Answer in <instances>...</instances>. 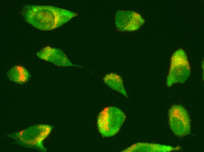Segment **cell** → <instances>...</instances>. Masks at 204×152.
Returning <instances> with one entry per match:
<instances>
[{
    "label": "cell",
    "mask_w": 204,
    "mask_h": 152,
    "mask_svg": "<svg viewBox=\"0 0 204 152\" xmlns=\"http://www.w3.org/2000/svg\"><path fill=\"white\" fill-rule=\"evenodd\" d=\"M21 14L27 23L43 31L58 28L78 15L75 12L57 7L30 4L24 6Z\"/></svg>",
    "instance_id": "obj_1"
},
{
    "label": "cell",
    "mask_w": 204,
    "mask_h": 152,
    "mask_svg": "<svg viewBox=\"0 0 204 152\" xmlns=\"http://www.w3.org/2000/svg\"><path fill=\"white\" fill-rule=\"evenodd\" d=\"M53 126L37 124L23 130L7 135L16 144L23 147L41 152L46 151L43 144L44 139L51 133Z\"/></svg>",
    "instance_id": "obj_2"
},
{
    "label": "cell",
    "mask_w": 204,
    "mask_h": 152,
    "mask_svg": "<svg viewBox=\"0 0 204 152\" xmlns=\"http://www.w3.org/2000/svg\"><path fill=\"white\" fill-rule=\"evenodd\" d=\"M125 118L124 113L116 107L104 108L97 117V125L99 133L103 137L115 135L119 131Z\"/></svg>",
    "instance_id": "obj_3"
},
{
    "label": "cell",
    "mask_w": 204,
    "mask_h": 152,
    "mask_svg": "<svg viewBox=\"0 0 204 152\" xmlns=\"http://www.w3.org/2000/svg\"><path fill=\"white\" fill-rule=\"evenodd\" d=\"M191 68L187 54L179 49L173 53L171 58L169 72L167 78L168 87L176 83H183L189 77Z\"/></svg>",
    "instance_id": "obj_4"
},
{
    "label": "cell",
    "mask_w": 204,
    "mask_h": 152,
    "mask_svg": "<svg viewBox=\"0 0 204 152\" xmlns=\"http://www.w3.org/2000/svg\"><path fill=\"white\" fill-rule=\"evenodd\" d=\"M169 121L171 130L176 136L183 137L191 132V124L189 115L183 106H173L168 112Z\"/></svg>",
    "instance_id": "obj_5"
},
{
    "label": "cell",
    "mask_w": 204,
    "mask_h": 152,
    "mask_svg": "<svg viewBox=\"0 0 204 152\" xmlns=\"http://www.w3.org/2000/svg\"><path fill=\"white\" fill-rule=\"evenodd\" d=\"M115 22L117 30L121 32H133L138 30L145 21L138 13L131 11H117Z\"/></svg>",
    "instance_id": "obj_6"
},
{
    "label": "cell",
    "mask_w": 204,
    "mask_h": 152,
    "mask_svg": "<svg viewBox=\"0 0 204 152\" xmlns=\"http://www.w3.org/2000/svg\"><path fill=\"white\" fill-rule=\"evenodd\" d=\"M39 58L60 67H78L81 66L71 62L61 49L50 46L43 48L36 53Z\"/></svg>",
    "instance_id": "obj_7"
},
{
    "label": "cell",
    "mask_w": 204,
    "mask_h": 152,
    "mask_svg": "<svg viewBox=\"0 0 204 152\" xmlns=\"http://www.w3.org/2000/svg\"><path fill=\"white\" fill-rule=\"evenodd\" d=\"M178 148L159 144L138 142L133 144L123 152H168Z\"/></svg>",
    "instance_id": "obj_8"
},
{
    "label": "cell",
    "mask_w": 204,
    "mask_h": 152,
    "mask_svg": "<svg viewBox=\"0 0 204 152\" xmlns=\"http://www.w3.org/2000/svg\"><path fill=\"white\" fill-rule=\"evenodd\" d=\"M103 80L104 83L110 88L128 98L122 78L120 75L115 73H109L104 76Z\"/></svg>",
    "instance_id": "obj_9"
},
{
    "label": "cell",
    "mask_w": 204,
    "mask_h": 152,
    "mask_svg": "<svg viewBox=\"0 0 204 152\" xmlns=\"http://www.w3.org/2000/svg\"><path fill=\"white\" fill-rule=\"evenodd\" d=\"M7 75L10 80L20 84L27 82L30 77L28 70L20 65L13 67L7 72Z\"/></svg>",
    "instance_id": "obj_10"
}]
</instances>
